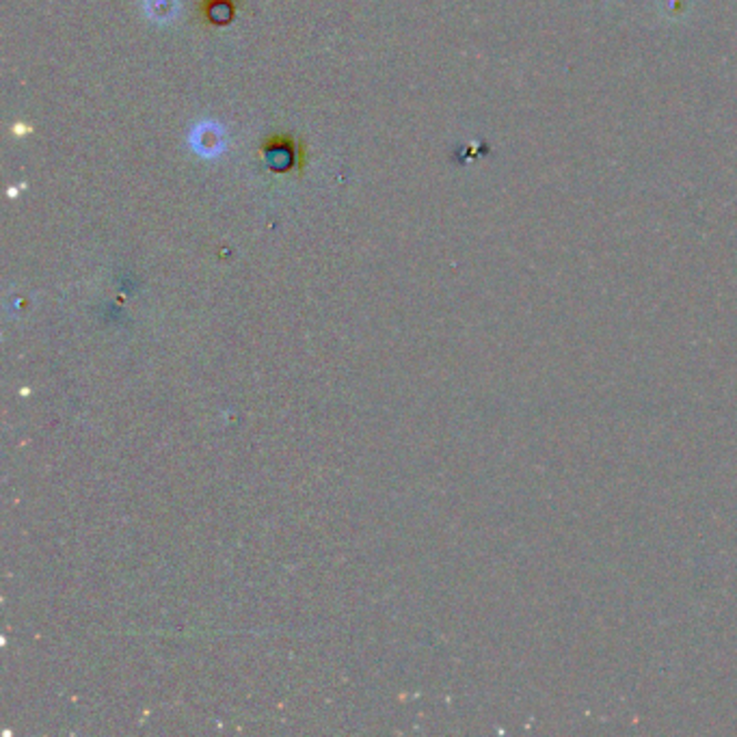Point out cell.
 Instances as JSON below:
<instances>
[{"instance_id": "7a4b0ae2", "label": "cell", "mask_w": 737, "mask_h": 737, "mask_svg": "<svg viewBox=\"0 0 737 737\" xmlns=\"http://www.w3.org/2000/svg\"><path fill=\"white\" fill-rule=\"evenodd\" d=\"M240 7H242V0H199L197 16L203 27L223 29V27L232 24Z\"/></svg>"}, {"instance_id": "6da1fadb", "label": "cell", "mask_w": 737, "mask_h": 737, "mask_svg": "<svg viewBox=\"0 0 737 737\" xmlns=\"http://www.w3.org/2000/svg\"><path fill=\"white\" fill-rule=\"evenodd\" d=\"M260 156L277 176H303L308 167V143L290 132H277L262 141Z\"/></svg>"}]
</instances>
